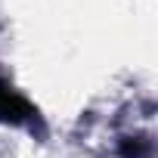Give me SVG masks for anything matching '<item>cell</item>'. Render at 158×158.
Returning <instances> with one entry per match:
<instances>
[{"label": "cell", "instance_id": "obj_1", "mask_svg": "<svg viewBox=\"0 0 158 158\" xmlns=\"http://www.w3.org/2000/svg\"><path fill=\"white\" fill-rule=\"evenodd\" d=\"M0 118L13 121V124H22V121H31L34 118V109L16 90H10V84H3V81H0Z\"/></svg>", "mask_w": 158, "mask_h": 158}]
</instances>
